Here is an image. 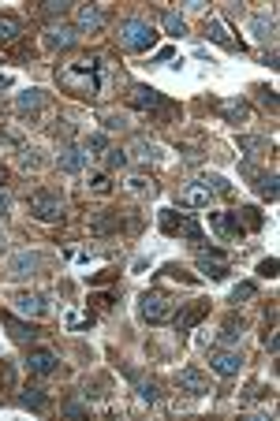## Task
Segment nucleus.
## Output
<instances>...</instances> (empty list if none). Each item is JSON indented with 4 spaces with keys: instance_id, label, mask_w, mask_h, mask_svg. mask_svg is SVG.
I'll return each mask as SVG.
<instances>
[{
    "instance_id": "6e6552de",
    "label": "nucleus",
    "mask_w": 280,
    "mask_h": 421,
    "mask_svg": "<svg viewBox=\"0 0 280 421\" xmlns=\"http://www.w3.org/2000/svg\"><path fill=\"white\" fill-rule=\"evenodd\" d=\"M41 41H45V49L60 53V49H72V45L79 41V30L67 27V22H49L45 34H41Z\"/></svg>"
},
{
    "instance_id": "20e7f679",
    "label": "nucleus",
    "mask_w": 280,
    "mask_h": 421,
    "mask_svg": "<svg viewBox=\"0 0 280 421\" xmlns=\"http://www.w3.org/2000/svg\"><path fill=\"white\" fill-rule=\"evenodd\" d=\"M138 314H142V321H149V324H165V321H172V314H176V302H172L165 291H146L138 298Z\"/></svg>"
},
{
    "instance_id": "9d476101",
    "label": "nucleus",
    "mask_w": 280,
    "mask_h": 421,
    "mask_svg": "<svg viewBox=\"0 0 280 421\" xmlns=\"http://www.w3.org/2000/svg\"><path fill=\"white\" fill-rule=\"evenodd\" d=\"M209 369L220 373V377H239L243 354H239V351H220V347H213V351H209Z\"/></svg>"
},
{
    "instance_id": "f8f14e48",
    "label": "nucleus",
    "mask_w": 280,
    "mask_h": 421,
    "mask_svg": "<svg viewBox=\"0 0 280 421\" xmlns=\"http://www.w3.org/2000/svg\"><path fill=\"white\" fill-rule=\"evenodd\" d=\"M11 306H15V314H22V317H45L49 314V298L34 295V291H19L11 298Z\"/></svg>"
},
{
    "instance_id": "0eeeda50",
    "label": "nucleus",
    "mask_w": 280,
    "mask_h": 421,
    "mask_svg": "<svg viewBox=\"0 0 280 421\" xmlns=\"http://www.w3.org/2000/svg\"><path fill=\"white\" fill-rule=\"evenodd\" d=\"M109 15H105V8L98 4H75V30L79 34H101Z\"/></svg>"
},
{
    "instance_id": "a211bd4d",
    "label": "nucleus",
    "mask_w": 280,
    "mask_h": 421,
    "mask_svg": "<svg viewBox=\"0 0 280 421\" xmlns=\"http://www.w3.org/2000/svg\"><path fill=\"white\" fill-rule=\"evenodd\" d=\"M206 314H209V302H191L187 309H180V314H172V321H176V332H191Z\"/></svg>"
},
{
    "instance_id": "c03bdc74",
    "label": "nucleus",
    "mask_w": 280,
    "mask_h": 421,
    "mask_svg": "<svg viewBox=\"0 0 280 421\" xmlns=\"http://www.w3.org/2000/svg\"><path fill=\"white\" fill-rule=\"evenodd\" d=\"M19 164H22V168H41V157H38L34 149H27V153H19Z\"/></svg>"
},
{
    "instance_id": "ddd939ff",
    "label": "nucleus",
    "mask_w": 280,
    "mask_h": 421,
    "mask_svg": "<svg viewBox=\"0 0 280 421\" xmlns=\"http://www.w3.org/2000/svg\"><path fill=\"white\" fill-rule=\"evenodd\" d=\"M22 366H27L34 377H53V373L60 369V358H56L53 351H41V347H38V351L27 354V362H22Z\"/></svg>"
},
{
    "instance_id": "de8ad7c7",
    "label": "nucleus",
    "mask_w": 280,
    "mask_h": 421,
    "mask_svg": "<svg viewBox=\"0 0 280 421\" xmlns=\"http://www.w3.org/2000/svg\"><path fill=\"white\" fill-rule=\"evenodd\" d=\"M0 254H4V232H0Z\"/></svg>"
},
{
    "instance_id": "423d86ee",
    "label": "nucleus",
    "mask_w": 280,
    "mask_h": 421,
    "mask_svg": "<svg viewBox=\"0 0 280 421\" xmlns=\"http://www.w3.org/2000/svg\"><path fill=\"white\" fill-rule=\"evenodd\" d=\"M30 213L45 224H56L64 216V198L56 190H34L30 194Z\"/></svg>"
},
{
    "instance_id": "412c9836",
    "label": "nucleus",
    "mask_w": 280,
    "mask_h": 421,
    "mask_svg": "<svg viewBox=\"0 0 280 421\" xmlns=\"http://www.w3.org/2000/svg\"><path fill=\"white\" fill-rule=\"evenodd\" d=\"M206 38H209V41H217L220 49H236V38H232L228 27H225L220 19H213V15L206 19Z\"/></svg>"
},
{
    "instance_id": "a19ab883",
    "label": "nucleus",
    "mask_w": 280,
    "mask_h": 421,
    "mask_svg": "<svg viewBox=\"0 0 280 421\" xmlns=\"http://www.w3.org/2000/svg\"><path fill=\"white\" fill-rule=\"evenodd\" d=\"M90 190H93V194H109V190H112V183H109V175H105V172H98V175L90 179Z\"/></svg>"
},
{
    "instance_id": "2eb2a0df",
    "label": "nucleus",
    "mask_w": 280,
    "mask_h": 421,
    "mask_svg": "<svg viewBox=\"0 0 280 421\" xmlns=\"http://www.w3.org/2000/svg\"><path fill=\"white\" fill-rule=\"evenodd\" d=\"M209 201H213V190H209L206 183H198V179L180 190V206H183V209H206Z\"/></svg>"
},
{
    "instance_id": "f704fd0d",
    "label": "nucleus",
    "mask_w": 280,
    "mask_h": 421,
    "mask_svg": "<svg viewBox=\"0 0 280 421\" xmlns=\"http://www.w3.org/2000/svg\"><path fill=\"white\" fill-rule=\"evenodd\" d=\"M41 11H45L49 19H56V15H60V22H64V15H67V11H75V8L67 4V0H45V4H41Z\"/></svg>"
},
{
    "instance_id": "f257e3e1",
    "label": "nucleus",
    "mask_w": 280,
    "mask_h": 421,
    "mask_svg": "<svg viewBox=\"0 0 280 421\" xmlns=\"http://www.w3.org/2000/svg\"><path fill=\"white\" fill-rule=\"evenodd\" d=\"M56 82H60V90H67L72 98L101 101V98H109L112 71L105 64V56H75V60H67V64L56 67Z\"/></svg>"
},
{
    "instance_id": "5701e85b",
    "label": "nucleus",
    "mask_w": 280,
    "mask_h": 421,
    "mask_svg": "<svg viewBox=\"0 0 280 421\" xmlns=\"http://www.w3.org/2000/svg\"><path fill=\"white\" fill-rule=\"evenodd\" d=\"M19 406H27V410L41 414L45 406H49V395H45V388H22V395H19Z\"/></svg>"
},
{
    "instance_id": "a878e982",
    "label": "nucleus",
    "mask_w": 280,
    "mask_h": 421,
    "mask_svg": "<svg viewBox=\"0 0 280 421\" xmlns=\"http://www.w3.org/2000/svg\"><path fill=\"white\" fill-rule=\"evenodd\" d=\"M251 34L258 38L262 45H273L276 41V27H273V19H262V15H254L251 19Z\"/></svg>"
},
{
    "instance_id": "4468645a",
    "label": "nucleus",
    "mask_w": 280,
    "mask_h": 421,
    "mask_svg": "<svg viewBox=\"0 0 280 421\" xmlns=\"http://www.w3.org/2000/svg\"><path fill=\"white\" fill-rule=\"evenodd\" d=\"M243 175L254 179V190L265 198V201H276L280 187H276V172H254V164H243Z\"/></svg>"
},
{
    "instance_id": "1a4fd4ad",
    "label": "nucleus",
    "mask_w": 280,
    "mask_h": 421,
    "mask_svg": "<svg viewBox=\"0 0 280 421\" xmlns=\"http://www.w3.org/2000/svg\"><path fill=\"white\" fill-rule=\"evenodd\" d=\"M38 269H41V254H34V250H19V254L8 261L11 280H30V276H38Z\"/></svg>"
},
{
    "instance_id": "49530a36",
    "label": "nucleus",
    "mask_w": 280,
    "mask_h": 421,
    "mask_svg": "<svg viewBox=\"0 0 280 421\" xmlns=\"http://www.w3.org/2000/svg\"><path fill=\"white\" fill-rule=\"evenodd\" d=\"M120 127H124L120 116H105V131H120Z\"/></svg>"
},
{
    "instance_id": "c756f323",
    "label": "nucleus",
    "mask_w": 280,
    "mask_h": 421,
    "mask_svg": "<svg viewBox=\"0 0 280 421\" xmlns=\"http://www.w3.org/2000/svg\"><path fill=\"white\" fill-rule=\"evenodd\" d=\"M109 149H112V146H109V135H101V131L83 142V153H86V157H105Z\"/></svg>"
},
{
    "instance_id": "f3484780",
    "label": "nucleus",
    "mask_w": 280,
    "mask_h": 421,
    "mask_svg": "<svg viewBox=\"0 0 280 421\" xmlns=\"http://www.w3.org/2000/svg\"><path fill=\"white\" fill-rule=\"evenodd\" d=\"M56 168L67 172V175H79L86 168V153L79 146H60V153H56Z\"/></svg>"
},
{
    "instance_id": "dca6fc26",
    "label": "nucleus",
    "mask_w": 280,
    "mask_h": 421,
    "mask_svg": "<svg viewBox=\"0 0 280 421\" xmlns=\"http://www.w3.org/2000/svg\"><path fill=\"white\" fill-rule=\"evenodd\" d=\"M209 224L220 239H243V224L236 213H209Z\"/></svg>"
},
{
    "instance_id": "393cba45",
    "label": "nucleus",
    "mask_w": 280,
    "mask_h": 421,
    "mask_svg": "<svg viewBox=\"0 0 280 421\" xmlns=\"http://www.w3.org/2000/svg\"><path fill=\"white\" fill-rule=\"evenodd\" d=\"M15 108H19L22 116H34V112H41V108H45V93H41V90H27V93H19Z\"/></svg>"
},
{
    "instance_id": "6ab92c4d",
    "label": "nucleus",
    "mask_w": 280,
    "mask_h": 421,
    "mask_svg": "<svg viewBox=\"0 0 280 421\" xmlns=\"http://www.w3.org/2000/svg\"><path fill=\"white\" fill-rule=\"evenodd\" d=\"M180 388L187 395H209V380H206V373L202 369H180Z\"/></svg>"
},
{
    "instance_id": "79ce46f5",
    "label": "nucleus",
    "mask_w": 280,
    "mask_h": 421,
    "mask_svg": "<svg viewBox=\"0 0 280 421\" xmlns=\"http://www.w3.org/2000/svg\"><path fill=\"white\" fill-rule=\"evenodd\" d=\"M254 93H258V101L269 108V112L276 108V90H269V86H254Z\"/></svg>"
},
{
    "instance_id": "b1692460",
    "label": "nucleus",
    "mask_w": 280,
    "mask_h": 421,
    "mask_svg": "<svg viewBox=\"0 0 280 421\" xmlns=\"http://www.w3.org/2000/svg\"><path fill=\"white\" fill-rule=\"evenodd\" d=\"M120 227H124L120 213H101V216H93V220H90L93 235H109V232H120Z\"/></svg>"
},
{
    "instance_id": "09e8293b",
    "label": "nucleus",
    "mask_w": 280,
    "mask_h": 421,
    "mask_svg": "<svg viewBox=\"0 0 280 421\" xmlns=\"http://www.w3.org/2000/svg\"><path fill=\"white\" fill-rule=\"evenodd\" d=\"M4 86H8V79H4V75H0V90H4Z\"/></svg>"
},
{
    "instance_id": "9b49d317",
    "label": "nucleus",
    "mask_w": 280,
    "mask_h": 421,
    "mask_svg": "<svg viewBox=\"0 0 280 421\" xmlns=\"http://www.w3.org/2000/svg\"><path fill=\"white\" fill-rule=\"evenodd\" d=\"M127 105L138 108V112H157V108H165V98L154 90V86H131V93H127Z\"/></svg>"
},
{
    "instance_id": "39448f33",
    "label": "nucleus",
    "mask_w": 280,
    "mask_h": 421,
    "mask_svg": "<svg viewBox=\"0 0 280 421\" xmlns=\"http://www.w3.org/2000/svg\"><path fill=\"white\" fill-rule=\"evenodd\" d=\"M194 261H198V272H202L206 280H225L228 276V258H225L220 246H198Z\"/></svg>"
},
{
    "instance_id": "473e14b6",
    "label": "nucleus",
    "mask_w": 280,
    "mask_h": 421,
    "mask_svg": "<svg viewBox=\"0 0 280 421\" xmlns=\"http://www.w3.org/2000/svg\"><path fill=\"white\" fill-rule=\"evenodd\" d=\"M161 27L168 30V38H183L187 34V22L176 15V11H165V15H161Z\"/></svg>"
},
{
    "instance_id": "72a5a7b5",
    "label": "nucleus",
    "mask_w": 280,
    "mask_h": 421,
    "mask_svg": "<svg viewBox=\"0 0 280 421\" xmlns=\"http://www.w3.org/2000/svg\"><path fill=\"white\" fill-rule=\"evenodd\" d=\"M127 190H131V194L135 198H149V194H154V183H149V179H142V175H135V179H127Z\"/></svg>"
},
{
    "instance_id": "bb28decb",
    "label": "nucleus",
    "mask_w": 280,
    "mask_h": 421,
    "mask_svg": "<svg viewBox=\"0 0 280 421\" xmlns=\"http://www.w3.org/2000/svg\"><path fill=\"white\" fill-rule=\"evenodd\" d=\"M243 332H247V321L232 314V317H228L225 324H220V335H217V340H220V343H236V340H239Z\"/></svg>"
},
{
    "instance_id": "4c0bfd02",
    "label": "nucleus",
    "mask_w": 280,
    "mask_h": 421,
    "mask_svg": "<svg viewBox=\"0 0 280 421\" xmlns=\"http://www.w3.org/2000/svg\"><path fill=\"white\" fill-rule=\"evenodd\" d=\"M198 183H206L209 190H213V194H228V190H232V183H228L225 175H202Z\"/></svg>"
},
{
    "instance_id": "c9c22d12",
    "label": "nucleus",
    "mask_w": 280,
    "mask_h": 421,
    "mask_svg": "<svg viewBox=\"0 0 280 421\" xmlns=\"http://www.w3.org/2000/svg\"><path fill=\"white\" fill-rule=\"evenodd\" d=\"M131 380L138 384V395H142L146 403H157V384H154V380H142L138 373H131Z\"/></svg>"
},
{
    "instance_id": "7ed1b4c3",
    "label": "nucleus",
    "mask_w": 280,
    "mask_h": 421,
    "mask_svg": "<svg viewBox=\"0 0 280 421\" xmlns=\"http://www.w3.org/2000/svg\"><path fill=\"white\" fill-rule=\"evenodd\" d=\"M161 232L172 239H187V243H202V224L191 220L187 213H176V209L161 213Z\"/></svg>"
},
{
    "instance_id": "7c9ffc66",
    "label": "nucleus",
    "mask_w": 280,
    "mask_h": 421,
    "mask_svg": "<svg viewBox=\"0 0 280 421\" xmlns=\"http://www.w3.org/2000/svg\"><path fill=\"white\" fill-rule=\"evenodd\" d=\"M265 146H269V142H265L262 135H239V149L247 153V157H262Z\"/></svg>"
},
{
    "instance_id": "aec40b11",
    "label": "nucleus",
    "mask_w": 280,
    "mask_h": 421,
    "mask_svg": "<svg viewBox=\"0 0 280 421\" xmlns=\"http://www.w3.org/2000/svg\"><path fill=\"white\" fill-rule=\"evenodd\" d=\"M4 324H8V332H11V340L15 343H34L38 340V324H27V321H19L15 314H4Z\"/></svg>"
},
{
    "instance_id": "e433bc0d",
    "label": "nucleus",
    "mask_w": 280,
    "mask_h": 421,
    "mask_svg": "<svg viewBox=\"0 0 280 421\" xmlns=\"http://www.w3.org/2000/svg\"><path fill=\"white\" fill-rule=\"evenodd\" d=\"M254 295H258V287H254V283H236V287H232V302H251V298Z\"/></svg>"
},
{
    "instance_id": "cd10ccee",
    "label": "nucleus",
    "mask_w": 280,
    "mask_h": 421,
    "mask_svg": "<svg viewBox=\"0 0 280 421\" xmlns=\"http://www.w3.org/2000/svg\"><path fill=\"white\" fill-rule=\"evenodd\" d=\"M22 34V19L11 15V11H0V41H15Z\"/></svg>"
},
{
    "instance_id": "f03ea898",
    "label": "nucleus",
    "mask_w": 280,
    "mask_h": 421,
    "mask_svg": "<svg viewBox=\"0 0 280 421\" xmlns=\"http://www.w3.org/2000/svg\"><path fill=\"white\" fill-rule=\"evenodd\" d=\"M116 41H120L124 53H149L157 45V30H154V22H146V19H124Z\"/></svg>"
},
{
    "instance_id": "37998d69",
    "label": "nucleus",
    "mask_w": 280,
    "mask_h": 421,
    "mask_svg": "<svg viewBox=\"0 0 280 421\" xmlns=\"http://www.w3.org/2000/svg\"><path fill=\"white\" fill-rule=\"evenodd\" d=\"M258 276H265V280H276V258H265L258 265Z\"/></svg>"
},
{
    "instance_id": "2f4dec72",
    "label": "nucleus",
    "mask_w": 280,
    "mask_h": 421,
    "mask_svg": "<svg viewBox=\"0 0 280 421\" xmlns=\"http://www.w3.org/2000/svg\"><path fill=\"white\" fill-rule=\"evenodd\" d=\"M236 216H239V224H243V232H258V227L265 224V220H262V213H258V209H254V206H243V209H239Z\"/></svg>"
},
{
    "instance_id": "58836bf2",
    "label": "nucleus",
    "mask_w": 280,
    "mask_h": 421,
    "mask_svg": "<svg viewBox=\"0 0 280 421\" xmlns=\"http://www.w3.org/2000/svg\"><path fill=\"white\" fill-rule=\"evenodd\" d=\"M127 161H131V157H127V149H109V153H105V168H112V172H116V168H127Z\"/></svg>"
},
{
    "instance_id": "a18cd8bd",
    "label": "nucleus",
    "mask_w": 280,
    "mask_h": 421,
    "mask_svg": "<svg viewBox=\"0 0 280 421\" xmlns=\"http://www.w3.org/2000/svg\"><path fill=\"white\" fill-rule=\"evenodd\" d=\"M4 179H8V175H4V168H0V216L8 213V190H4Z\"/></svg>"
},
{
    "instance_id": "4be33fe9",
    "label": "nucleus",
    "mask_w": 280,
    "mask_h": 421,
    "mask_svg": "<svg viewBox=\"0 0 280 421\" xmlns=\"http://www.w3.org/2000/svg\"><path fill=\"white\" fill-rule=\"evenodd\" d=\"M217 112L225 116L228 123H247L251 108H247V101H220V105H217Z\"/></svg>"
},
{
    "instance_id": "c85d7f7f",
    "label": "nucleus",
    "mask_w": 280,
    "mask_h": 421,
    "mask_svg": "<svg viewBox=\"0 0 280 421\" xmlns=\"http://www.w3.org/2000/svg\"><path fill=\"white\" fill-rule=\"evenodd\" d=\"M131 153H135V161H149V164L161 161L157 146H154V142H146V138H135V142H131Z\"/></svg>"
},
{
    "instance_id": "ea45409f",
    "label": "nucleus",
    "mask_w": 280,
    "mask_h": 421,
    "mask_svg": "<svg viewBox=\"0 0 280 421\" xmlns=\"http://www.w3.org/2000/svg\"><path fill=\"white\" fill-rule=\"evenodd\" d=\"M60 414H64V417H90V406H83L79 399H72V403H64Z\"/></svg>"
}]
</instances>
